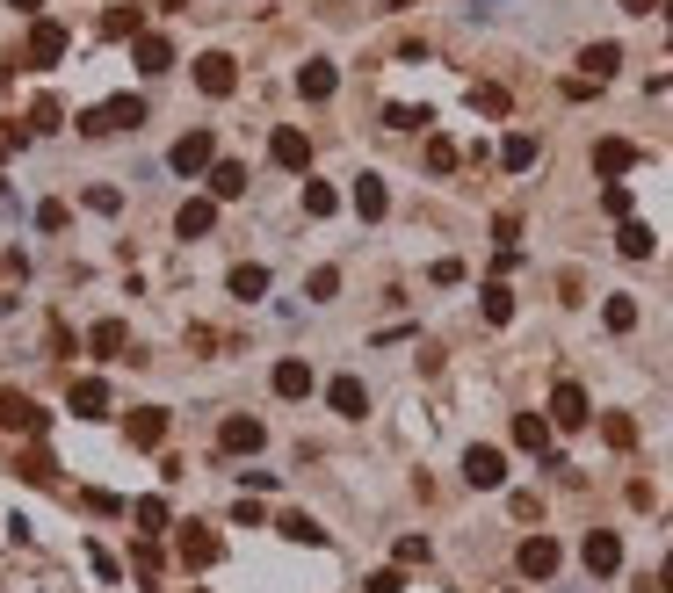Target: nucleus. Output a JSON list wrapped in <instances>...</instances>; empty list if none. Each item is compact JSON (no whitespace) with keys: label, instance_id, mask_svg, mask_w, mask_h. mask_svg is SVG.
<instances>
[{"label":"nucleus","instance_id":"obj_26","mask_svg":"<svg viewBox=\"0 0 673 593\" xmlns=\"http://www.w3.org/2000/svg\"><path fill=\"white\" fill-rule=\"evenodd\" d=\"M145 29V8H102V44H131Z\"/></svg>","mask_w":673,"mask_h":593},{"label":"nucleus","instance_id":"obj_4","mask_svg":"<svg viewBox=\"0 0 673 593\" xmlns=\"http://www.w3.org/2000/svg\"><path fill=\"white\" fill-rule=\"evenodd\" d=\"M0 427H8V434H29V442H37V434L51 427V413H44V405L29 398V391H0Z\"/></svg>","mask_w":673,"mask_h":593},{"label":"nucleus","instance_id":"obj_44","mask_svg":"<svg viewBox=\"0 0 673 593\" xmlns=\"http://www.w3.org/2000/svg\"><path fill=\"white\" fill-rule=\"evenodd\" d=\"M601 210L608 217H630V189H623V181H608V189H601Z\"/></svg>","mask_w":673,"mask_h":593},{"label":"nucleus","instance_id":"obj_39","mask_svg":"<svg viewBox=\"0 0 673 593\" xmlns=\"http://www.w3.org/2000/svg\"><path fill=\"white\" fill-rule=\"evenodd\" d=\"M51 471H58V463H51L44 449H29V456H22V478H29V485H51Z\"/></svg>","mask_w":673,"mask_h":593},{"label":"nucleus","instance_id":"obj_41","mask_svg":"<svg viewBox=\"0 0 673 593\" xmlns=\"http://www.w3.org/2000/svg\"><path fill=\"white\" fill-rule=\"evenodd\" d=\"M58 123H66V109H58L51 95H44L37 109H29V131H58Z\"/></svg>","mask_w":673,"mask_h":593},{"label":"nucleus","instance_id":"obj_12","mask_svg":"<svg viewBox=\"0 0 673 593\" xmlns=\"http://www.w3.org/2000/svg\"><path fill=\"white\" fill-rule=\"evenodd\" d=\"M196 87H203V95H232V87H239L232 51H203V58H196Z\"/></svg>","mask_w":673,"mask_h":593},{"label":"nucleus","instance_id":"obj_28","mask_svg":"<svg viewBox=\"0 0 673 593\" xmlns=\"http://www.w3.org/2000/svg\"><path fill=\"white\" fill-rule=\"evenodd\" d=\"M579 66H587V80H608V73L623 66V44H587V51H579Z\"/></svg>","mask_w":673,"mask_h":593},{"label":"nucleus","instance_id":"obj_45","mask_svg":"<svg viewBox=\"0 0 673 593\" xmlns=\"http://www.w3.org/2000/svg\"><path fill=\"white\" fill-rule=\"evenodd\" d=\"M87 210H102V217H116V210H124V196H116V189H102V181H95V189H87Z\"/></svg>","mask_w":673,"mask_h":593},{"label":"nucleus","instance_id":"obj_40","mask_svg":"<svg viewBox=\"0 0 673 593\" xmlns=\"http://www.w3.org/2000/svg\"><path fill=\"white\" fill-rule=\"evenodd\" d=\"M471 109H485V116H507V87H471Z\"/></svg>","mask_w":673,"mask_h":593},{"label":"nucleus","instance_id":"obj_42","mask_svg":"<svg viewBox=\"0 0 673 593\" xmlns=\"http://www.w3.org/2000/svg\"><path fill=\"white\" fill-rule=\"evenodd\" d=\"M304 290H312V304H326L333 290H341V268H312V283H304Z\"/></svg>","mask_w":673,"mask_h":593},{"label":"nucleus","instance_id":"obj_15","mask_svg":"<svg viewBox=\"0 0 673 593\" xmlns=\"http://www.w3.org/2000/svg\"><path fill=\"white\" fill-rule=\"evenodd\" d=\"M333 87H341L333 58H304V66H297V95H304V102H333Z\"/></svg>","mask_w":673,"mask_h":593},{"label":"nucleus","instance_id":"obj_27","mask_svg":"<svg viewBox=\"0 0 673 593\" xmlns=\"http://www.w3.org/2000/svg\"><path fill=\"white\" fill-rule=\"evenodd\" d=\"M478 311H485V326H507V319H514V290H507V283H485V290H478Z\"/></svg>","mask_w":673,"mask_h":593},{"label":"nucleus","instance_id":"obj_6","mask_svg":"<svg viewBox=\"0 0 673 593\" xmlns=\"http://www.w3.org/2000/svg\"><path fill=\"white\" fill-rule=\"evenodd\" d=\"M594 420V405H587V391H579L572 377L558 384V391H550V427H565V434H579V427H587Z\"/></svg>","mask_w":673,"mask_h":593},{"label":"nucleus","instance_id":"obj_33","mask_svg":"<svg viewBox=\"0 0 673 593\" xmlns=\"http://www.w3.org/2000/svg\"><path fill=\"white\" fill-rule=\"evenodd\" d=\"M601 326H608V333H630V326H637V297H608V304H601Z\"/></svg>","mask_w":673,"mask_h":593},{"label":"nucleus","instance_id":"obj_49","mask_svg":"<svg viewBox=\"0 0 673 593\" xmlns=\"http://www.w3.org/2000/svg\"><path fill=\"white\" fill-rule=\"evenodd\" d=\"M152 572H160V543L145 536V543H138V579H152Z\"/></svg>","mask_w":673,"mask_h":593},{"label":"nucleus","instance_id":"obj_8","mask_svg":"<svg viewBox=\"0 0 673 593\" xmlns=\"http://www.w3.org/2000/svg\"><path fill=\"white\" fill-rule=\"evenodd\" d=\"M261 442H268V427H261L254 413H232V420L218 427V456H254Z\"/></svg>","mask_w":673,"mask_h":593},{"label":"nucleus","instance_id":"obj_34","mask_svg":"<svg viewBox=\"0 0 673 593\" xmlns=\"http://www.w3.org/2000/svg\"><path fill=\"white\" fill-rule=\"evenodd\" d=\"M131 521L145 528V536H160V528H167V499H160V492H152V499H138V507H131Z\"/></svg>","mask_w":673,"mask_h":593},{"label":"nucleus","instance_id":"obj_17","mask_svg":"<svg viewBox=\"0 0 673 593\" xmlns=\"http://www.w3.org/2000/svg\"><path fill=\"white\" fill-rule=\"evenodd\" d=\"M124 434H131V449H160L167 442V405H138L124 420Z\"/></svg>","mask_w":673,"mask_h":593},{"label":"nucleus","instance_id":"obj_22","mask_svg":"<svg viewBox=\"0 0 673 593\" xmlns=\"http://www.w3.org/2000/svg\"><path fill=\"white\" fill-rule=\"evenodd\" d=\"M210 196H218V203H232V196H247V167H239V160H210Z\"/></svg>","mask_w":673,"mask_h":593},{"label":"nucleus","instance_id":"obj_53","mask_svg":"<svg viewBox=\"0 0 673 593\" xmlns=\"http://www.w3.org/2000/svg\"><path fill=\"white\" fill-rule=\"evenodd\" d=\"M384 8H413V0H384Z\"/></svg>","mask_w":673,"mask_h":593},{"label":"nucleus","instance_id":"obj_29","mask_svg":"<svg viewBox=\"0 0 673 593\" xmlns=\"http://www.w3.org/2000/svg\"><path fill=\"white\" fill-rule=\"evenodd\" d=\"M616 254H623V261H645V254H652V225H637V217H623V232H616Z\"/></svg>","mask_w":673,"mask_h":593},{"label":"nucleus","instance_id":"obj_37","mask_svg":"<svg viewBox=\"0 0 673 593\" xmlns=\"http://www.w3.org/2000/svg\"><path fill=\"white\" fill-rule=\"evenodd\" d=\"M601 434H608V449H637V420H630V413H608Z\"/></svg>","mask_w":673,"mask_h":593},{"label":"nucleus","instance_id":"obj_20","mask_svg":"<svg viewBox=\"0 0 673 593\" xmlns=\"http://www.w3.org/2000/svg\"><path fill=\"white\" fill-rule=\"evenodd\" d=\"M630 167H637V145H630V138H601V145H594V174H601V181H616V174H630Z\"/></svg>","mask_w":673,"mask_h":593},{"label":"nucleus","instance_id":"obj_24","mask_svg":"<svg viewBox=\"0 0 673 593\" xmlns=\"http://www.w3.org/2000/svg\"><path fill=\"white\" fill-rule=\"evenodd\" d=\"M225 290H232L239 304H254V297H268V268H261V261H239V268L225 275Z\"/></svg>","mask_w":673,"mask_h":593},{"label":"nucleus","instance_id":"obj_51","mask_svg":"<svg viewBox=\"0 0 673 593\" xmlns=\"http://www.w3.org/2000/svg\"><path fill=\"white\" fill-rule=\"evenodd\" d=\"M8 8H15V15H37V8H44V0H8Z\"/></svg>","mask_w":673,"mask_h":593},{"label":"nucleus","instance_id":"obj_43","mask_svg":"<svg viewBox=\"0 0 673 593\" xmlns=\"http://www.w3.org/2000/svg\"><path fill=\"white\" fill-rule=\"evenodd\" d=\"M427 557H435L427 536H399V565H427Z\"/></svg>","mask_w":673,"mask_h":593},{"label":"nucleus","instance_id":"obj_36","mask_svg":"<svg viewBox=\"0 0 673 593\" xmlns=\"http://www.w3.org/2000/svg\"><path fill=\"white\" fill-rule=\"evenodd\" d=\"M384 123H391V131H427L435 116H427V109H413V102H391V109H384Z\"/></svg>","mask_w":673,"mask_h":593},{"label":"nucleus","instance_id":"obj_1","mask_svg":"<svg viewBox=\"0 0 673 593\" xmlns=\"http://www.w3.org/2000/svg\"><path fill=\"white\" fill-rule=\"evenodd\" d=\"M145 123V95H109V102H95L80 116V131L87 138H109V131H138Z\"/></svg>","mask_w":673,"mask_h":593},{"label":"nucleus","instance_id":"obj_16","mask_svg":"<svg viewBox=\"0 0 673 593\" xmlns=\"http://www.w3.org/2000/svg\"><path fill=\"white\" fill-rule=\"evenodd\" d=\"M268 160H275V167H290V174H304V167H312V138H304V131H290V123H283V131L268 138Z\"/></svg>","mask_w":673,"mask_h":593},{"label":"nucleus","instance_id":"obj_38","mask_svg":"<svg viewBox=\"0 0 673 593\" xmlns=\"http://www.w3.org/2000/svg\"><path fill=\"white\" fill-rule=\"evenodd\" d=\"M87 565H95V572H102L109 586H116V579H124V557H116L109 543H87Z\"/></svg>","mask_w":673,"mask_h":593},{"label":"nucleus","instance_id":"obj_10","mask_svg":"<svg viewBox=\"0 0 673 593\" xmlns=\"http://www.w3.org/2000/svg\"><path fill=\"white\" fill-rule=\"evenodd\" d=\"M464 485L500 492V485H507V456H500V449H485V442H478V449H464Z\"/></svg>","mask_w":673,"mask_h":593},{"label":"nucleus","instance_id":"obj_2","mask_svg":"<svg viewBox=\"0 0 673 593\" xmlns=\"http://www.w3.org/2000/svg\"><path fill=\"white\" fill-rule=\"evenodd\" d=\"M210 160H218V138H210V131H181V138H174V152H167V167H174L181 181L210 174Z\"/></svg>","mask_w":673,"mask_h":593},{"label":"nucleus","instance_id":"obj_13","mask_svg":"<svg viewBox=\"0 0 673 593\" xmlns=\"http://www.w3.org/2000/svg\"><path fill=\"white\" fill-rule=\"evenodd\" d=\"M355 217H362V225H384V217H391V189H384V174H355Z\"/></svg>","mask_w":673,"mask_h":593},{"label":"nucleus","instance_id":"obj_14","mask_svg":"<svg viewBox=\"0 0 673 593\" xmlns=\"http://www.w3.org/2000/svg\"><path fill=\"white\" fill-rule=\"evenodd\" d=\"M22 58H29V66H58V58H66V29H58V22H29Z\"/></svg>","mask_w":673,"mask_h":593},{"label":"nucleus","instance_id":"obj_5","mask_svg":"<svg viewBox=\"0 0 673 593\" xmlns=\"http://www.w3.org/2000/svg\"><path fill=\"white\" fill-rule=\"evenodd\" d=\"M579 565H587L594 579H616L623 572V536H616V528H594V536L579 543Z\"/></svg>","mask_w":673,"mask_h":593},{"label":"nucleus","instance_id":"obj_3","mask_svg":"<svg viewBox=\"0 0 673 593\" xmlns=\"http://www.w3.org/2000/svg\"><path fill=\"white\" fill-rule=\"evenodd\" d=\"M174 550H181V565L189 572H210L225 557V543H218V528H203V521H181V536H174Z\"/></svg>","mask_w":673,"mask_h":593},{"label":"nucleus","instance_id":"obj_18","mask_svg":"<svg viewBox=\"0 0 673 593\" xmlns=\"http://www.w3.org/2000/svg\"><path fill=\"white\" fill-rule=\"evenodd\" d=\"M131 58H138V73H167V66H174V44L160 37V29H138V37H131Z\"/></svg>","mask_w":673,"mask_h":593},{"label":"nucleus","instance_id":"obj_9","mask_svg":"<svg viewBox=\"0 0 673 593\" xmlns=\"http://www.w3.org/2000/svg\"><path fill=\"white\" fill-rule=\"evenodd\" d=\"M66 413L109 420V377H73V384H66Z\"/></svg>","mask_w":673,"mask_h":593},{"label":"nucleus","instance_id":"obj_54","mask_svg":"<svg viewBox=\"0 0 673 593\" xmlns=\"http://www.w3.org/2000/svg\"><path fill=\"white\" fill-rule=\"evenodd\" d=\"M160 8H189V0H160Z\"/></svg>","mask_w":673,"mask_h":593},{"label":"nucleus","instance_id":"obj_19","mask_svg":"<svg viewBox=\"0 0 673 593\" xmlns=\"http://www.w3.org/2000/svg\"><path fill=\"white\" fill-rule=\"evenodd\" d=\"M326 405H333L341 420H362V413H370V391H362V377H333V384H326Z\"/></svg>","mask_w":673,"mask_h":593},{"label":"nucleus","instance_id":"obj_52","mask_svg":"<svg viewBox=\"0 0 673 593\" xmlns=\"http://www.w3.org/2000/svg\"><path fill=\"white\" fill-rule=\"evenodd\" d=\"M623 8H630V15H652V8H659V0H623Z\"/></svg>","mask_w":673,"mask_h":593},{"label":"nucleus","instance_id":"obj_23","mask_svg":"<svg viewBox=\"0 0 673 593\" xmlns=\"http://www.w3.org/2000/svg\"><path fill=\"white\" fill-rule=\"evenodd\" d=\"M268 384H275V398H304V391H312V369H304L297 355H283L268 369Z\"/></svg>","mask_w":673,"mask_h":593},{"label":"nucleus","instance_id":"obj_30","mask_svg":"<svg viewBox=\"0 0 673 593\" xmlns=\"http://www.w3.org/2000/svg\"><path fill=\"white\" fill-rule=\"evenodd\" d=\"M87 348H95V355L109 362V355H124V348H131V333H124V326H116V319H102L95 333H87Z\"/></svg>","mask_w":673,"mask_h":593},{"label":"nucleus","instance_id":"obj_25","mask_svg":"<svg viewBox=\"0 0 673 593\" xmlns=\"http://www.w3.org/2000/svg\"><path fill=\"white\" fill-rule=\"evenodd\" d=\"M536 152H543V145H536L529 131H507V138H500V167H507V174H529Z\"/></svg>","mask_w":673,"mask_h":593},{"label":"nucleus","instance_id":"obj_55","mask_svg":"<svg viewBox=\"0 0 673 593\" xmlns=\"http://www.w3.org/2000/svg\"><path fill=\"white\" fill-rule=\"evenodd\" d=\"M196 593H203V586H196Z\"/></svg>","mask_w":673,"mask_h":593},{"label":"nucleus","instance_id":"obj_7","mask_svg":"<svg viewBox=\"0 0 673 593\" xmlns=\"http://www.w3.org/2000/svg\"><path fill=\"white\" fill-rule=\"evenodd\" d=\"M565 565V550H558V536H529L522 550H514V572H522V579H550V572H558Z\"/></svg>","mask_w":673,"mask_h":593},{"label":"nucleus","instance_id":"obj_48","mask_svg":"<svg viewBox=\"0 0 673 593\" xmlns=\"http://www.w3.org/2000/svg\"><path fill=\"white\" fill-rule=\"evenodd\" d=\"M37 225L44 232H66V203H37Z\"/></svg>","mask_w":673,"mask_h":593},{"label":"nucleus","instance_id":"obj_32","mask_svg":"<svg viewBox=\"0 0 673 593\" xmlns=\"http://www.w3.org/2000/svg\"><path fill=\"white\" fill-rule=\"evenodd\" d=\"M275 528H283V536H290V543H312V550L326 543V528H319L312 514H283V521H275Z\"/></svg>","mask_w":673,"mask_h":593},{"label":"nucleus","instance_id":"obj_47","mask_svg":"<svg viewBox=\"0 0 673 593\" xmlns=\"http://www.w3.org/2000/svg\"><path fill=\"white\" fill-rule=\"evenodd\" d=\"M87 507H95V514H131V507H124V499H116L109 485H95V492H87Z\"/></svg>","mask_w":673,"mask_h":593},{"label":"nucleus","instance_id":"obj_46","mask_svg":"<svg viewBox=\"0 0 673 593\" xmlns=\"http://www.w3.org/2000/svg\"><path fill=\"white\" fill-rule=\"evenodd\" d=\"M362 593H406V579H399V565H391V572H370V579H362Z\"/></svg>","mask_w":673,"mask_h":593},{"label":"nucleus","instance_id":"obj_50","mask_svg":"<svg viewBox=\"0 0 673 593\" xmlns=\"http://www.w3.org/2000/svg\"><path fill=\"white\" fill-rule=\"evenodd\" d=\"M652 593H673V557H666V565H659V586Z\"/></svg>","mask_w":673,"mask_h":593},{"label":"nucleus","instance_id":"obj_11","mask_svg":"<svg viewBox=\"0 0 673 593\" xmlns=\"http://www.w3.org/2000/svg\"><path fill=\"white\" fill-rule=\"evenodd\" d=\"M174 232L181 239H210V232H218V196H189L174 210Z\"/></svg>","mask_w":673,"mask_h":593},{"label":"nucleus","instance_id":"obj_35","mask_svg":"<svg viewBox=\"0 0 673 593\" xmlns=\"http://www.w3.org/2000/svg\"><path fill=\"white\" fill-rule=\"evenodd\" d=\"M456 160H464L456 138H427V174H456Z\"/></svg>","mask_w":673,"mask_h":593},{"label":"nucleus","instance_id":"obj_21","mask_svg":"<svg viewBox=\"0 0 673 593\" xmlns=\"http://www.w3.org/2000/svg\"><path fill=\"white\" fill-rule=\"evenodd\" d=\"M514 449L550 456V413H514Z\"/></svg>","mask_w":673,"mask_h":593},{"label":"nucleus","instance_id":"obj_31","mask_svg":"<svg viewBox=\"0 0 673 593\" xmlns=\"http://www.w3.org/2000/svg\"><path fill=\"white\" fill-rule=\"evenodd\" d=\"M341 210V189L333 181H304V217H333Z\"/></svg>","mask_w":673,"mask_h":593}]
</instances>
